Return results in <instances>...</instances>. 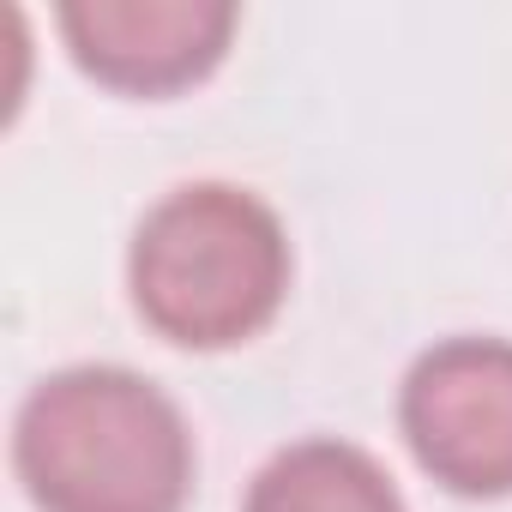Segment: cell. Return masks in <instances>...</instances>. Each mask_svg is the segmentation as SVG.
Segmentation results:
<instances>
[{
	"instance_id": "obj_1",
	"label": "cell",
	"mask_w": 512,
	"mask_h": 512,
	"mask_svg": "<svg viewBox=\"0 0 512 512\" xmlns=\"http://www.w3.org/2000/svg\"><path fill=\"white\" fill-rule=\"evenodd\" d=\"M13 470L37 512H187L193 434L145 374L79 362L25 392Z\"/></svg>"
},
{
	"instance_id": "obj_2",
	"label": "cell",
	"mask_w": 512,
	"mask_h": 512,
	"mask_svg": "<svg viewBox=\"0 0 512 512\" xmlns=\"http://www.w3.org/2000/svg\"><path fill=\"white\" fill-rule=\"evenodd\" d=\"M127 290L139 320L181 350L247 344L290 296V235L260 193L187 181L133 229Z\"/></svg>"
},
{
	"instance_id": "obj_3",
	"label": "cell",
	"mask_w": 512,
	"mask_h": 512,
	"mask_svg": "<svg viewBox=\"0 0 512 512\" xmlns=\"http://www.w3.org/2000/svg\"><path fill=\"white\" fill-rule=\"evenodd\" d=\"M398 428L416 464L464 500L512 494V344L440 338L398 386Z\"/></svg>"
},
{
	"instance_id": "obj_4",
	"label": "cell",
	"mask_w": 512,
	"mask_h": 512,
	"mask_svg": "<svg viewBox=\"0 0 512 512\" xmlns=\"http://www.w3.org/2000/svg\"><path fill=\"white\" fill-rule=\"evenodd\" d=\"M235 19L229 0H67L55 13L73 67L127 97H169L211 79Z\"/></svg>"
},
{
	"instance_id": "obj_5",
	"label": "cell",
	"mask_w": 512,
	"mask_h": 512,
	"mask_svg": "<svg viewBox=\"0 0 512 512\" xmlns=\"http://www.w3.org/2000/svg\"><path fill=\"white\" fill-rule=\"evenodd\" d=\"M241 512H404V494L374 452L314 434L253 470Z\"/></svg>"
}]
</instances>
